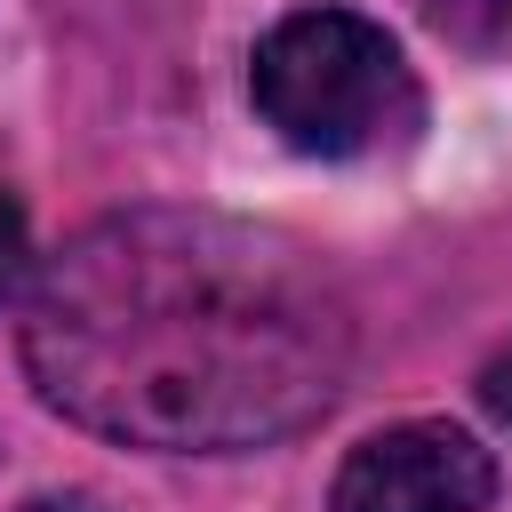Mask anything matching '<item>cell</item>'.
<instances>
[{
	"label": "cell",
	"instance_id": "cell-2",
	"mask_svg": "<svg viewBox=\"0 0 512 512\" xmlns=\"http://www.w3.org/2000/svg\"><path fill=\"white\" fill-rule=\"evenodd\" d=\"M248 96L264 112V128L288 152L312 160H368L416 136L424 120V88L400 56V40L360 16V8H288L256 56H248Z\"/></svg>",
	"mask_w": 512,
	"mask_h": 512
},
{
	"label": "cell",
	"instance_id": "cell-1",
	"mask_svg": "<svg viewBox=\"0 0 512 512\" xmlns=\"http://www.w3.org/2000/svg\"><path fill=\"white\" fill-rule=\"evenodd\" d=\"M24 368L72 424L152 456H232L328 416L352 368L336 272L248 216L120 208L24 296Z\"/></svg>",
	"mask_w": 512,
	"mask_h": 512
},
{
	"label": "cell",
	"instance_id": "cell-3",
	"mask_svg": "<svg viewBox=\"0 0 512 512\" xmlns=\"http://www.w3.org/2000/svg\"><path fill=\"white\" fill-rule=\"evenodd\" d=\"M488 496H496V456L472 432L392 424L344 456L328 512H488Z\"/></svg>",
	"mask_w": 512,
	"mask_h": 512
},
{
	"label": "cell",
	"instance_id": "cell-6",
	"mask_svg": "<svg viewBox=\"0 0 512 512\" xmlns=\"http://www.w3.org/2000/svg\"><path fill=\"white\" fill-rule=\"evenodd\" d=\"M24 512H96V504H80V496H40V504H24Z\"/></svg>",
	"mask_w": 512,
	"mask_h": 512
},
{
	"label": "cell",
	"instance_id": "cell-5",
	"mask_svg": "<svg viewBox=\"0 0 512 512\" xmlns=\"http://www.w3.org/2000/svg\"><path fill=\"white\" fill-rule=\"evenodd\" d=\"M16 264H24V208H16V192H0V296H8Z\"/></svg>",
	"mask_w": 512,
	"mask_h": 512
},
{
	"label": "cell",
	"instance_id": "cell-4",
	"mask_svg": "<svg viewBox=\"0 0 512 512\" xmlns=\"http://www.w3.org/2000/svg\"><path fill=\"white\" fill-rule=\"evenodd\" d=\"M480 408H488L496 424H512V344H504V352L480 368Z\"/></svg>",
	"mask_w": 512,
	"mask_h": 512
}]
</instances>
